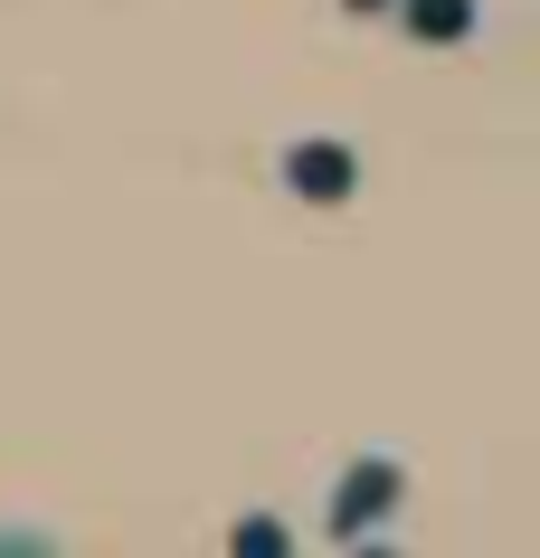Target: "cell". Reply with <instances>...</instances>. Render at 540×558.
I'll return each mask as SVG.
<instances>
[{
  "label": "cell",
  "instance_id": "2",
  "mask_svg": "<svg viewBox=\"0 0 540 558\" xmlns=\"http://www.w3.org/2000/svg\"><path fill=\"white\" fill-rule=\"evenodd\" d=\"M351 10H370V0H351Z\"/></svg>",
  "mask_w": 540,
  "mask_h": 558
},
{
  "label": "cell",
  "instance_id": "1",
  "mask_svg": "<svg viewBox=\"0 0 540 558\" xmlns=\"http://www.w3.org/2000/svg\"><path fill=\"white\" fill-rule=\"evenodd\" d=\"M398 29L418 48H455V38H475V0H398Z\"/></svg>",
  "mask_w": 540,
  "mask_h": 558
}]
</instances>
